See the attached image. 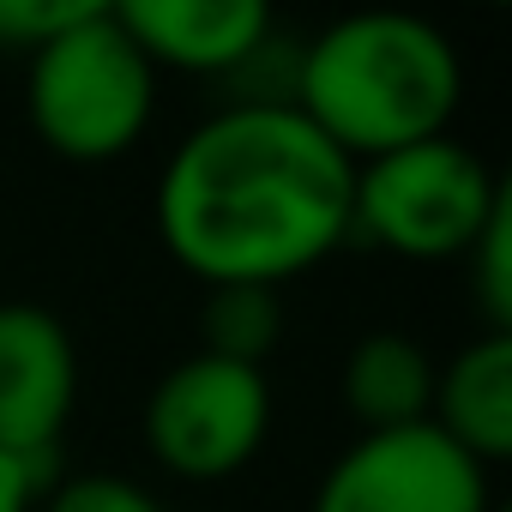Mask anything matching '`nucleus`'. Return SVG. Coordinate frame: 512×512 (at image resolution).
Masks as SVG:
<instances>
[{
    "label": "nucleus",
    "instance_id": "obj_9",
    "mask_svg": "<svg viewBox=\"0 0 512 512\" xmlns=\"http://www.w3.org/2000/svg\"><path fill=\"white\" fill-rule=\"evenodd\" d=\"M428 422L458 440L482 470L512 458V332H482L446 368H434Z\"/></svg>",
    "mask_w": 512,
    "mask_h": 512
},
{
    "label": "nucleus",
    "instance_id": "obj_7",
    "mask_svg": "<svg viewBox=\"0 0 512 512\" xmlns=\"http://www.w3.org/2000/svg\"><path fill=\"white\" fill-rule=\"evenodd\" d=\"M79 404L73 332L37 302H0V452L49 464Z\"/></svg>",
    "mask_w": 512,
    "mask_h": 512
},
{
    "label": "nucleus",
    "instance_id": "obj_1",
    "mask_svg": "<svg viewBox=\"0 0 512 512\" xmlns=\"http://www.w3.org/2000/svg\"><path fill=\"white\" fill-rule=\"evenodd\" d=\"M350 187L356 163L296 103H229L163 163L157 235L205 290H284L344 247Z\"/></svg>",
    "mask_w": 512,
    "mask_h": 512
},
{
    "label": "nucleus",
    "instance_id": "obj_10",
    "mask_svg": "<svg viewBox=\"0 0 512 512\" xmlns=\"http://www.w3.org/2000/svg\"><path fill=\"white\" fill-rule=\"evenodd\" d=\"M434 404V356L404 332H368L344 356V410L362 434L428 422Z\"/></svg>",
    "mask_w": 512,
    "mask_h": 512
},
{
    "label": "nucleus",
    "instance_id": "obj_14",
    "mask_svg": "<svg viewBox=\"0 0 512 512\" xmlns=\"http://www.w3.org/2000/svg\"><path fill=\"white\" fill-rule=\"evenodd\" d=\"M43 512H163L151 488H139L133 476H115V470H79V476H61L49 494H43Z\"/></svg>",
    "mask_w": 512,
    "mask_h": 512
},
{
    "label": "nucleus",
    "instance_id": "obj_12",
    "mask_svg": "<svg viewBox=\"0 0 512 512\" xmlns=\"http://www.w3.org/2000/svg\"><path fill=\"white\" fill-rule=\"evenodd\" d=\"M470 272H476V302L488 314V332H512V205L488 217V229L470 241Z\"/></svg>",
    "mask_w": 512,
    "mask_h": 512
},
{
    "label": "nucleus",
    "instance_id": "obj_11",
    "mask_svg": "<svg viewBox=\"0 0 512 512\" xmlns=\"http://www.w3.org/2000/svg\"><path fill=\"white\" fill-rule=\"evenodd\" d=\"M278 338H284L278 290H266V284H217V290H205V308H199V350L205 356L266 368Z\"/></svg>",
    "mask_w": 512,
    "mask_h": 512
},
{
    "label": "nucleus",
    "instance_id": "obj_4",
    "mask_svg": "<svg viewBox=\"0 0 512 512\" xmlns=\"http://www.w3.org/2000/svg\"><path fill=\"white\" fill-rule=\"evenodd\" d=\"M25 103L49 151L73 163H109L145 139L157 109V67L115 19H91L31 49Z\"/></svg>",
    "mask_w": 512,
    "mask_h": 512
},
{
    "label": "nucleus",
    "instance_id": "obj_15",
    "mask_svg": "<svg viewBox=\"0 0 512 512\" xmlns=\"http://www.w3.org/2000/svg\"><path fill=\"white\" fill-rule=\"evenodd\" d=\"M43 482H49V464H31V458L0 452V512H37Z\"/></svg>",
    "mask_w": 512,
    "mask_h": 512
},
{
    "label": "nucleus",
    "instance_id": "obj_8",
    "mask_svg": "<svg viewBox=\"0 0 512 512\" xmlns=\"http://www.w3.org/2000/svg\"><path fill=\"white\" fill-rule=\"evenodd\" d=\"M109 19L151 67L223 79L272 37V0H109Z\"/></svg>",
    "mask_w": 512,
    "mask_h": 512
},
{
    "label": "nucleus",
    "instance_id": "obj_13",
    "mask_svg": "<svg viewBox=\"0 0 512 512\" xmlns=\"http://www.w3.org/2000/svg\"><path fill=\"white\" fill-rule=\"evenodd\" d=\"M109 19V0H0V49H43L61 31Z\"/></svg>",
    "mask_w": 512,
    "mask_h": 512
},
{
    "label": "nucleus",
    "instance_id": "obj_6",
    "mask_svg": "<svg viewBox=\"0 0 512 512\" xmlns=\"http://www.w3.org/2000/svg\"><path fill=\"white\" fill-rule=\"evenodd\" d=\"M308 512H488V470L434 422L356 434Z\"/></svg>",
    "mask_w": 512,
    "mask_h": 512
},
{
    "label": "nucleus",
    "instance_id": "obj_3",
    "mask_svg": "<svg viewBox=\"0 0 512 512\" xmlns=\"http://www.w3.org/2000/svg\"><path fill=\"white\" fill-rule=\"evenodd\" d=\"M506 205L494 169L452 133L356 163L350 235H368L398 260H464L488 217Z\"/></svg>",
    "mask_w": 512,
    "mask_h": 512
},
{
    "label": "nucleus",
    "instance_id": "obj_5",
    "mask_svg": "<svg viewBox=\"0 0 512 512\" xmlns=\"http://www.w3.org/2000/svg\"><path fill=\"white\" fill-rule=\"evenodd\" d=\"M272 428L266 368L193 350L145 398V452L181 482H223L247 470Z\"/></svg>",
    "mask_w": 512,
    "mask_h": 512
},
{
    "label": "nucleus",
    "instance_id": "obj_2",
    "mask_svg": "<svg viewBox=\"0 0 512 512\" xmlns=\"http://www.w3.org/2000/svg\"><path fill=\"white\" fill-rule=\"evenodd\" d=\"M464 61L452 37L404 7H362L332 19L296 67V109L350 157H386L452 127Z\"/></svg>",
    "mask_w": 512,
    "mask_h": 512
},
{
    "label": "nucleus",
    "instance_id": "obj_16",
    "mask_svg": "<svg viewBox=\"0 0 512 512\" xmlns=\"http://www.w3.org/2000/svg\"><path fill=\"white\" fill-rule=\"evenodd\" d=\"M482 7H506V0H482Z\"/></svg>",
    "mask_w": 512,
    "mask_h": 512
}]
</instances>
